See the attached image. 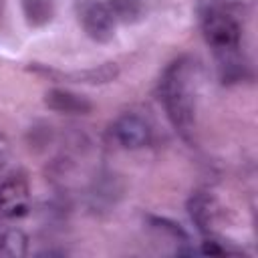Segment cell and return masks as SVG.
Wrapping results in <instances>:
<instances>
[{"label": "cell", "mask_w": 258, "mask_h": 258, "mask_svg": "<svg viewBox=\"0 0 258 258\" xmlns=\"http://www.w3.org/2000/svg\"><path fill=\"white\" fill-rule=\"evenodd\" d=\"M38 256H64V252H60V250H42V252H38Z\"/></svg>", "instance_id": "9a60e30c"}, {"label": "cell", "mask_w": 258, "mask_h": 258, "mask_svg": "<svg viewBox=\"0 0 258 258\" xmlns=\"http://www.w3.org/2000/svg\"><path fill=\"white\" fill-rule=\"evenodd\" d=\"M202 30L206 42L216 50V54L232 52L240 48V38H242L240 24L222 8H208L204 12Z\"/></svg>", "instance_id": "7a4b0ae2"}, {"label": "cell", "mask_w": 258, "mask_h": 258, "mask_svg": "<svg viewBox=\"0 0 258 258\" xmlns=\"http://www.w3.org/2000/svg\"><path fill=\"white\" fill-rule=\"evenodd\" d=\"M157 95L173 129L189 139L196 127V62L189 56L169 62L159 79Z\"/></svg>", "instance_id": "6da1fadb"}, {"label": "cell", "mask_w": 258, "mask_h": 258, "mask_svg": "<svg viewBox=\"0 0 258 258\" xmlns=\"http://www.w3.org/2000/svg\"><path fill=\"white\" fill-rule=\"evenodd\" d=\"M30 210V187L22 173H10L0 181V220L24 218Z\"/></svg>", "instance_id": "277c9868"}, {"label": "cell", "mask_w": 258, "mask_h": 258, "mask_svg": "<svg viewBox=\"0 0 258 258\" xmlns=\"http://www.w3.org/2000/svg\"><path fill=\"white\" fill-rule=\"evenodd\" d=\"M111 16L115 22L135 24L145 18V4L143 0H105Z\"/></svg>", "instance_id": "9c48e42d"}, {"label": "cell", "mask_w": 258, "mask_h": 258, "mask_svg": "<svg viewBox=\"0 0 258 258\" xmlns=\"http://www.w3.org/2000/svg\"><path fill=\"white\" fill-rule=\"evenodd\" d=\"M79 22L85 34L95 42H109L115 36V20L101 0H83L77 4Z\"/></svg>", "instance_id": "3957f363"}, {"label": "cell", "mask_w": 258, "mask_h": 258, "mask_svg": "<svg viewBox=\"0 0 258 258\" xmlns=\"http://www.w3.org/2000/svg\"><path fill=\"white\" fill-rule=\"evenodd\" d=\"M28 252V238L20 230H6L0 234V256L20 258Z\"/></svg>", "instance_id": "8fae6325"}, {"label": "cell", "mask_w": 258, "mask_h": 258, "mask_svg": "<svg viewBox=\"0 0 258 258\" xmlns=\"http://www.w3.org/2000/svg\"><path fill=\"white\" fill-rule=\"evenodd\" d=\"M187 214H189L194 226L198 228V232H202V234L208 236L216 228L218 202L210 194H206V191H196L187 200Z\"/></svg>", "instance_id": "52a82bcc"}, {"label": "cell", "mask_w": 258, "mask_h": 258, "mask_svg": "<svg viewBox=\"0 0 258 258\" xmlns=\"http://www.w3.org/2000/svg\"><path fill=\"white\" fill-rule=\"evenodd\" d=\"M22 14L30 26L38 28L52 20L54 4L52 0H22Z\"/></svg>", "instance_id": "30bf717a"}, {"label": "cell", "mask_w": 258, "mask_h": 258, "mask_svg": "<svg viewBox=\"0 0 258 258\" xmlns=\"http://www.w3.org/2000/svg\"><path fill=\"white\" fill-rule=\"evenodd\" d=\"M8 159H10V141L4 133H0V171L4 169Z\"/></svg>", "instance_id": "5bb4252c"}, {"label": "cell", "mask_w": 258, "mask_h": 258, "mask_svg": "<svg viewBox=\"0 0 258 258\" xmlns=\"http://www.w3.org/2000/svg\"><path fill=\"white\" fill-rule=\"evenodd\" d=\"M113 137L125 149H143L151 143V127L137 113H123L111 127Z\"/></svg>", "instance_id": "5b68a950"}, {"label": "cell", "mask_w": 258, "mask_h": 258, "mask_svg": "<svg viewBox=\"0 0 258 258\" xmlns=\"http://www.w3.org/2000/svg\"><path fill=\"white\" fill-rule=\"evenodd\" d=\"M151 224H153L155 228H159V230H163V232L171 234L173 238H179V240H187V234H185V230H183L179 224H175V222H171V220H167V218H151Z\"/></svg>", "instance_id": "7c38bea8"}, {"label": "cell", "mask_w": 258, "mask_h": 258, "mask_svg": "<svg viewBox=\"0 0 258 258\" xmlns=\"http://www.w3.org/2000/svg\"><path fill=\"white\" fill-rule=\"evenodd\" d=\"M44 105L54 113L64 115H89L93 111V103L79 93L67 89H50L44 93Z\"/></svg>", "instance_id": "ba28073f"}, {"label": "cell", "mask_w": 258, "mask_h": 258, "mask_svg": "<svg viewBox=\"0 0 258 258\" xmlns=\"http://www.w3.org/2000/svg\"><path fill=\"white\" fill-rule=\"evenodd\" d=\"M200 254H210V256H222V254H226V248H222L216 240H206L204 244H202V248H200Z\"/></svg>", "instance_id": "4fadbf2b"}, {"label": "cell", "mask_w": 258, "mask_h": 258, "mask_svg": "<svg viewBox=\"0 0 258 258\" xmlns=\"http://www.w3.org/2000/svg\"><path fill=\"white\" fill-rule=\"evenodd\" d=\"M30 71L42 73L46 77H54V79H62L69 83H79V85H107L111 81H115L119 77V64L117 62H103L91 69H83V71H71V73H58V71H50L46 67L40 64H32Z\"/></svg>", "instance_id": "8992f818"}]
</instances>
